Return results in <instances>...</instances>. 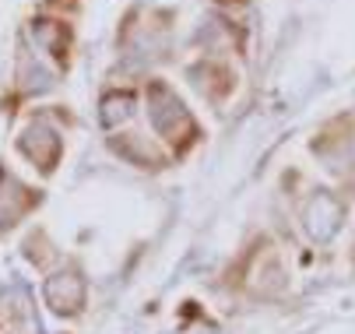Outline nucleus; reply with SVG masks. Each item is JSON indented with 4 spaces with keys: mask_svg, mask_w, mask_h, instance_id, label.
Returning a JSON list of instances; mask_svg holds the SVG:
<instances>
[{
    "mask_svg": "<svg viewBox=\"0 0 355 334\" xmlns=\"http://www.w3.org/2000/svg\"><path fill=\"white\" fill-rule=\"evenodd\" d=\"M18 148L42 169H53L57 159H60V137L53 127H46V123H32L21 137H18Z\"/></svg>",
    "mask_w": 355,
    "mask_h": 334,
    "instance_id": "nucleus-3",
    "label": "nucleus"
},
{
    "mask_svg": "<svg viewBox=\"0 0 355 334\" xmlns=\"http://www.w3.org/2000/svg\"><path fill=\"white\" fill-rule=\"evenodd\" d=\"M32 35H35V42L42 46L46 53L64 57V50H67V28L60 21H35L32 25Z\"/></svg>",
    "mask_w": 355,
    "mask_h": 334,
    "instance_id": "nucleus-5",
    "label": "nucleus"
},
{
    "mask_svg": "<svg viewBox=\"0 0 355 334\" xmlns=\"http://www.w3.org/2000/svg\"><path fill=\"white\" fill-rule=\"evenodd\" d=\"M130 113H134V95H127V91H110L106 99H103V113H98V120H103V127H116V123H123Z\"/></svg>",
    "mask_w": 355,
    "mask_h": 334,
    "instance_id": "nucleus-6",
    "label": "nucleus"
},
{
    "mask_svg": "<svg viewBox=\"0 0 355 334\" xmlns=\"http://www.w3.org/2000/svg\"><path fill=\"white\" fill-rule=\"evenodd\" d=\"M116 152H123L130 162H137V166H155V152H141V137L137 134H130L123 145L116 141Z\"/></svg>",
    "mask_w": 355,
    "mask_h": 334,
    "instance_id": "nucleus-7",
    "label": "nucleus"
},
{
    "mask_svg": "<svg viewBox=\"0 0 355 334\" xmlns=\"http://www.w3.org/2000/svg\"><path fill=\"white\" fill-rule=\"evenodd\" d=\"M42 296L53 313H78L85 306V281L78 271H57L53 278H46Z\"/></svg>",
    "mask_w": 355,
    "mask_h": 334,
    "instance_id": "nucleus-2",
    "label": "nucleus"
},
{
    "mask_svg": "<svg viewBox=\"0 0 355 334\" xmlns=\"http://www.w3.org/2000/svg\"><path fill=\"white\" fill-rule=\"evenodd\" d=\"M148 113H151V127H155L162 137H169V141H180V137H187L193 130L190 113L180 103V95L169 85H162V81H155L148 88Z\"/></svg>",
    "mask_w": 355,
    "mask_h": 334,
    "instance_id": "nucleus-1",
    "label": "nucleus"
},
{
    "mask_svg": "<svg viewBox=\"0 0 355 334\" xmlns=\"http://www.w3.org/2000/svg\"><path fill=\"white\" fill-rule=\"evenodd\" d=\"M338 225H341V204L327 194L313 197V204L306 208V229L313 240H331L338 232Z\"/></svg>",
    "mask_w": 355,
    "mask_h": 334,
    "instance_id": "nucleus-4",
    "label": "nucleus"
}]
</instances>
